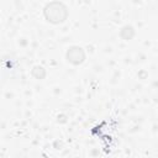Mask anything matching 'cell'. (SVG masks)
<instances>
[{
  "mask_svg": "<svg viewBox=\"0 0 158 158\" xmlns=\"http://www.w3.org/2000/svg\"><path fill=\"white\" fill-rule=\"evenodd\" d=\"M43 14H44V17L47 19V21H49L52 23H59L67 19L68 11H67V7L62 2L54 1V2H49L46 5Z\"/></svg>",
  "mask_w": 158,
  "mask_h": 158,
  "instance_id": "1",
  "label": "cell"
},
{
  "mask_svg": "<svg viewBox=\"0 0 158 158\" xmlns=\"http://www.w3.org/2000/svg\"><path fill=\"white\" fill-rule=\"evenodd\" d=\"M68 62H70L72 64H80L84 62L85 59V53L83 51L81 47L79 46H72L70 48H68L67 51V54H65Z\"/></svg>",
  "mask_w": 158,
  "mask_h": 158,
  "instance_id": "2",
  "label": "cell"
}]
</instances>
